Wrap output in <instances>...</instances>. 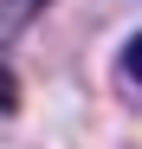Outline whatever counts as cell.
<instances>
[{"instance_id":"obj_1","label":"cell","mask_w":142,"mask_h":149,"mask_svg":"<svg viewBox=\"0 0 142 149\" xmlns=\"http://www.w3.org/2000/svg\"><path fill=\"white\" fill-rule=\"evenodd\" d=\"M45 7H52V0H0V45H13Z\"/></svg>"},{"instance_id":"obj_2","label":"cell","mask_w":142,"mask_h":149,"mask_svg":"<svg viewBox=\"0 0 142 149\" xmlns=\"http://www.w3.org/2000/svg\"><path fill=\"white\" fill-rule=\"evenodd\" d=\"M13 110H19V78L0 65V117H13Z\"/></svg>"},{"instance_id":"obj_3","label":"cell","mask_w":142,"mask_h":149,"mask_svg":"<svg viewBox=\"0 0 142 149\" xmlns=\"http://www.w3.org/2000/svg\"><path fill=\"white\" fill-rule=\"evenodd\" d=\"M123 71H129V84H142V33L123 45Z\"/></svg>"}]
</instances>
